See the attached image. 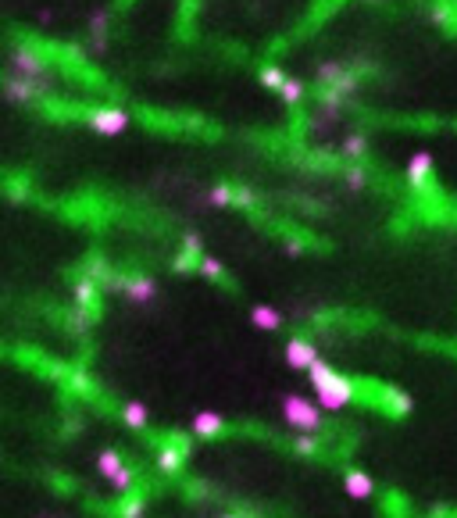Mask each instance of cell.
I'll return each mask as SVG.
<instances>
[{
	"instance_id": "obj_19",
	"label": "cell",
	"mask_w": 457,
	"mask_h": 518,
	"mask_svg": "<svg viewBox=\"0 0 457 518\" xmlns=\"http://www.w3.org/2000/svg\"><path fill=\"white\" fill-rule=\"evenodd\" d=\"M343 72H347V65H343V61H322L315 76H318L322 90H329V86H336V79H339Z\"/></svg>"
},
{
	"instance_id": "obj_5",
	"label": "cell",
	"mask_w": 457,
	"mask_h": 518,
	"mask_svg": "<svg viewBox=\"0 0 457 518\" xmlns=\"http://www.w3.org/2000/svg\"><path fill=\"white\" fill-rule=\"evenodd\" d=\"M11 72L18 76H29V79H47L50 65H47V57L32 47H15L11 50Z\"/></svg>"
},
{
	"instance_id": "obj_10",
	"label": "cell",
	"mask_w": 457,
	"mask_h": 518,
	"mask_svg": "<svg viewBox=\"0 0 457 518\" xmlns=\"http://www.w3.org/2000/svg\"><path fill=\"white\" fill-rule=\"evenodd\" d=\"M221 433H225V418H221L218 411H200V415L193 418V436L211 440V436H221Z\"/></svg>"
},
{
	"instance_id": "obj_23",
	"label": "cell",
	"mask_w": 457,
	"mask_h": 518,
	"mask_svg": "<svg viewBox=\"0 0 457 518\" xmlns=\"http://www.w3.org/2000/svg\"><path fill=\"white\" fill-rule=\"evenodd\" d=\"M171 268H176V272H200V258H193L190 251H183V254L171 258Z\"/></svg>"
},
{
	"instance_id": "obj_21",
	"label": "cell",
	"mask_w": 457,
	"mask_h": 518,
	"mask_svg": "<svg viewBox=\"0 0 457 518\" xmlns=\"http://www.w3.org/2000/svg\"><path fill=\"white\" fill-rule=\"evenodd\" d=\"M304 93H307V90H304V83H300V79H293V76L286 79V86L279 90V97H282L286 104H300V100H304Z\"/></svg>"
},
{
	"instance_id": "obj_20",
	"label": "cell",
	"mask_w": 457,
	"mask_h": 518,
	"mask_svg": "<svg viewBox=\"0 0 457 518\" xmlns=\"http://www.w3.org/2000/svg\"><path fill=\"white\" fill-rule=\"evenodd\" d=\"M75 301H79V308H93V301H97V279H79L75 282Z\"/></svg>"
},
{
	"instance_id": "obj_33",
	"label": "cell",
	"mask_w": 457,
	"mask_h": 518,
	"mask_svg": "<svg viewBox=\"0 0 457 518\" xmlns=\"http://www.w3.org/2000/svg\"><path fill=\"white\" fill-rule=\"evenodd\" d=\"M225 518H240V514H225Z\"/></svg>"
},
{
	"instance_id": "obj_1",
	"label": "cell",
	"mask_w": 457,
	"mask_h": 518,
	"mask_svg": "<svg viewBox=\"0 0 457 518\" xmlns=\"http://www.w3.org/2000/svg\"><path fill=\"white\" fill-rule=\"evenodd\" d=\"M307 379L315 386V400H318V408L325 411H343L347 404H354V386L351 379H343L336 368H329L322 358L307 368Z\"/></svg>"
},
{
	"instance_id": "obj_6",
	"label": "cell",
	"mask_w": 457,
	"mask_h": 518,
	"mask_svg": "<svg viewBox=\"0 0 457 518\" xmlns=\"http://www.w3.org/2000/svg\"><path fill=\"white\" fill-rule=\"evenodd\" d=\"M107 32H111V11H107V8L90 11V22H86V47H90L93 57H104V54H107Z\"/></svg>"
},
{
	"instance_id": "obj_28",
	"label": "cell",
	"mask_w": 457,
	"mask_h": 518,
	"mask_svg": "<svg viewBox=\"0 0 457 518\" xmlns=\"http://www.w3.org/2000/svg\"><path fill=\"white\" fill-rule=\"evenodd\" d=\"M257 204V193L250 186H236V207H254Z\"/></svg>"
},
{
	"instance_id": "obj_3",
	"label": "cell",
	"mask_w": 457,
	"mask_h": 518,
	"mask_svg": "<svg viewBox=\"0 0 457 518\" xmlns=\"http://www.w3.org/2000/svg\"><path fill=\"white\" fill-rule=\"evenodd\" d=\"M47 93H50L47 79H29V76H18V72L4 76V97L11 104H32V100H43Z\"/></svg>"
},
{
	"instance_id": "obj_2",
	"label": "cell",
	"mask_w": 457,
	"mask_h": 518,
	"mask_svg": "<svg viewBox=\"0 0 457 518\" xmlns=\"http://www.w3.org/2000/svg\"><path fill=\"white\" fill-rule=\"evenodd\" d=\"M282 418H286V426L300 429L304 436H311V433L322 429V408H315V400L297 397V393H286L282 397Z\"/></svg>"
},
{
	"instance_id": "obj_30",
	"label": "cell",
	"mask_w": 457,
	"mask_h": 518,
	"mask_svg": "<svg viewBox=\"0 0 457 518\" xmlns=\"http://www.w3.org/2000/svg\"><path fill=\"white\" fill-rule=\"evenodd\" d=\"M318 450H322V443L315 436H300L297 440V454H318Z\"/></svg>"
},
{
	"instance_id": "obj_8",
	"label": "cell",
	"mask_w": 457,
	"mask_h": 518,
	"mask_svg": "<svg viewBox=\"0 0 457 518\" xmlns=\"http://www.w3.org/2000/svg\"><path fill=\"white\" fill-rule=\"evenodd\" d=\"M318 361V347H315V343H307V339H290V343H286V365H290V368H311Z\"/></svg>"
},
{
	"instance_id": "obj_15",
	"label": "cell",
	"mask_w": 457,
	"mask_h": 518,
	"mask_svg": "<svg viewBox=\"0 0 457 518\" xmlns=\"http://www.w3.org/2000/svg\"><path fill=\"white\" fill-rule=\"evenodd\" d=\"M250 322H254L257 329H279V325H282V315H279L275 308H268V304H254V308H250Z\"/></svg>"
},
{
	"instance_id": "obj_4",
	"label": "cell",
	"mask_w": 457,
	"mask_h": 518,
	"mask_svg": "<svg viewBox=\"0 0 457 518\" xmlns=\"http://www.w3.org/2000/svg\"><path fill=\"white\" fill-rule=\"evenodd\" d=\"M86 126L93 133H100V136H118V133L129 129V111H122V107H93V111H86Z\"/></svg>"
},
{
	"instance_id": "obj_27",
	"label": "cell",
	"mask_w": 457,
	"mask_h": 518,
	"mask_svg": "<svg viewBox=\"0 0 457 518\" xmlns=\"http://www.w3.org/2000/svg\"><path fill=\"white\" fill-rule=\"evenodd\" d=\"M343 183H347L351 190H365L368 186V179H365L361 168H347V171H343Z\"/></svg>"
},
{
	"instance_id": "obj_26",
	"label": "cell",
	"mask_w": 457,
	"mask_h": 518,
	"mask_svg": "<svg viewBox=\"0 0 457 518\" xmlns=\"http://www.w3.org/2000/svg\"><path fill=\"white\" fill-rule=\"evenodd\" d=\"M386 400H389V408H393L396 415H404V411L411 408V397H408V393H396V390H386Z\"/></svg>"
},
{
	"instance_id": "obj_14",
	"label": "cell",
	"mask_w": 457,
	"mask_h": 518,
	"mask_svg": "<svg viewBox=\"0 0 457 518\" xmlns=\"http://www.w3.org/2000/svg\"><path fill=\"white\" fill-rule=\"evenodd\" d=\"M122 469H126L122 454H114V450H100V454H97V472H100L104 479H114Z\"/></svg>"
},
{
	"instance_id": "obj_25",
	"label": "cell",
	"mask_w": 457,
	"mask_h": 518,
	"mask_svg": "<svg viewBox=\"0 0 457 518\" xmlns=\"http://www.w3.org/2000/svg\"><path fill=\"white\" fill-rule=\"evenodd\" d=\"M133 483H136V472H133L129 465H126V469H122L118 476H114V479H111V486H114V490H118V493H129V490H133Z\"/></svg>"
},
{
	"instance_id": "obj_31",
	"label": "cell",
	"mask_w": 457,
	"mask_h": 518,
	"mask_svg": "<svg viewBox=\"0 0 457 518\" xmlns=\"http://www.w3.org/2000/svg\"><path fill=\"white\" fill-rule=\"evenodd\" d=\"M282 247H286V254H304V243L300 240H282Z\"/></svg>"
},
{
	"instance_id": "obj_29",
	"label": "cell",
	"mask_w": 457,
	"mask_h": 518,
	"mask_svg": "<svg viewBox=\"0 0 457 518\" xmlns=\"http://www.w3.org/2000/svg\"><path fill=\"white\" fill-rule=\"evenodd\" d=\"M183 247H186L193 258H204V243H200V236H197V233H186V236H183Z\"/></svg>"
},
{
	"instance_id": "obj_13",
	"label": "cell",
	"mask_w": 457,
	"mask_h": 518,
	"mask_svg": "<svg viewBox=\"0 0 457 518\" xmlns=\"http://www.w3.org/2000/svg\"><path fill=\"white\" fill-rule=\"evenodd\" d=\"M211 207H236V186H228V183H214L204 197Z\"/></svg>"
},
{
	"instance_id": "obj_22",
	"label": "cell",
	"mask_w": 457,
	"mask_h": 518,
	"mask_svg": "<svg viewBox=\"0 0 457 518\" xmlns=\"http://www.w3.org/2000/svg\"><path fill=\"white\" fill-rule=\"evenodd\" d=\"M143 507H147L143 497H126L122 507H118V514H122V518H143Z\"/></svg>"
},
{
	"instance_id": "obj_18",
	"label": "cell",
	"mask_w": 457,
	"mask_h": 518,
	"mask_svg": "<svg viewBox=\"0 0 457 518\" xmlns=\"http://www.w3.org/2000/svg\"><path fill=\"white\" fill-rule=\"evenodd\" d=\"M257 79H261V86L264 90H272V93H279L282 86H286V79H290V76H286L279 65H264L261 72H257Z\"/></svg>"
},
{
	"instance_id": "obj_9",
	"label": "cell",
	"mask_w": 457,
	"mask_h": 518,
	"mask_svg": "<svg viewBox=\"0 0 457 518\" xmlns=\"http://www.w3.org/2000/svg\"><path fill=\"white\" fill-rule=\"evenodd\" d=\"M432 164H436V161H432L429 150H415L411 161H408V183L418 186V190L429 186V179H432Z\"/></svg>"
},
{
	"instance_id": "obj_32",
	"label": "cell",
	"mask_w": 457,
	"mask_h": 518,
	"mask_svg": "<svg viewBox=\"0 0 457 518\" xmlns=\"http://www.w3.org/2000/svg\"><path fill=\"white\" fill-rule=\"evenodd\" d=\"M365 4H379V0H365Z\"/></svg>"
},
{
	"instance_id": "obj_34",
	"label": "cell",
	"mask_w": 457,
	"mask_h": 518,
	"mask_svg": "<svg viewBox=\"0 0 457 518\" xmlns=\"http://www.w3.org/2000/svg\"><path fill=\"white\" fill-rule=\"evenodd\" d=\"M39 518H54V514H39Z\"/></svg>"
},
{
	"instance_id": "obj_16",
	"label": "cell",
	"mask_w": 457,
	"mask_h": 518,
	"mask_svg": "<svg viewBox=\"0 0 457 518\" xmlns=\"http://www.w3.org/2000/svg\"><path fill=\"white\" fill-rule=\"evenodd\" d=\"M122 422H126L129 429H143V426L150 422V411H147V404H140V400H129V404L122 408Z\"/></svg>"
},
{
	"instance_id": "obj_24",
	"label": "cell",
	"mask_w": 457,
	"mask_h": 518,
	"mask_svg": "<svg viewBox=\"0 0 457 518\" xmlns=\"http://www.w3.org/2000/svg\"><path fill=\"white\" fill-rule=\"evenodd\" d=\"M200 275H207V279H225V268H221V261L218 258H200Z\"/></svg>"
},
{
	"instance_id": "obj_12",
	"label": "cell",
	"mask_w": 457,
	"mask_h": 518,
	"mask_svg": "<svg viewBox=\"0 0 457 518\" xmlns=\"http://www.w3.org/2000/svg\"><path fill=\"white\" fill-rule=\"evenodd\" d=\"M183 457H186V443H176V447H161V454H157V469L161 472H179L183 469Z\"/></svg>"
},
{
	"instance_id": "obj_17",
	"label": "cell",
	"mask_w": 457,
	"mask_h": 518,
	"mask_svg": "<svg viewBox=\"0 0 457 518\" xmlns=\"http://www.w3.org/2000/svg\"><path fill=\"white\" fill-rule=\"evenodd\" d=\"M339 150H343V157H365L368 136L365 133H347V136H343V143H339Z\"/></svg>"
},
{
	"instance_id": "obj_11",
	"label": "cell",
	"mask_w": 457,
	"mask_h": 518,
	"mask_svg": "<svg viewBox=\"0 0 457 518\" xmlns=\"http://www.w3.org/2000/svg\"><path fill=\"white\" fill-rule=\"evenodd\" d=\"M343 490L361 500V497H372V493H375V483H372V476H365V472H343Z\"/></svg>"
},
{
	"instance_id": "obj_7",
	"label": "cell",
	"mask_w": 457,
	"mask_h": 518,
	"mask_svg": "<svg viewBox=\"0 0 457 518\" xmlns=\"http://www.w3.org/2000/svg\"><path fill=\"white\" fill-rule=\"evenodd\" d=\"M114 286L133 301V304H147V301H154V294H157V286H154V279H143V275H129V279H114Z\"/></svg>"
}]
</instances>
